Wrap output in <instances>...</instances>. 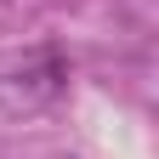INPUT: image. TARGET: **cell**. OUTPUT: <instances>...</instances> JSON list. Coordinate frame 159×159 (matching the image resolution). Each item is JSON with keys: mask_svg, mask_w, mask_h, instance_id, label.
<instances>
[{"mask_svg": "<svg viewBox=\"0 0 159 159\" xmlns=\"http://www.w3.org/2000/svg\"><path fill=\"white\" fill-rule=\"evenodd\" d=\"M63 85H68V63H63V51H57V46H46L34 63L0 74V108H6V114H34V108L57 102Z\"/></svg>", "mask_w": 159, "mask_h": 159, "instance_id": "obj_1", "label": "cell"}]
</instances>
